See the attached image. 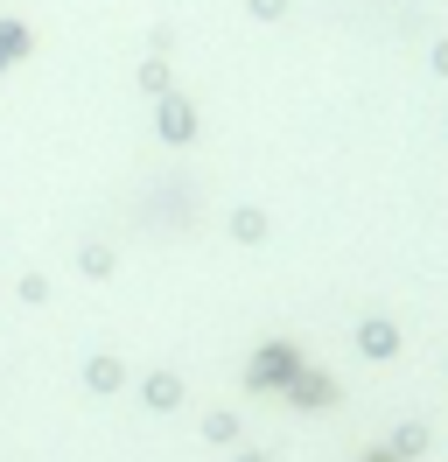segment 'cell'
Wrapping results in <instances>:
<instances>
[{
    "instance_id": "obj_3",
    "label": "cell",
    "mask_w": 448,
    "mask_h": 462,
    "mask_svg": "<svg viewBox=\"0 0 448 462\" xmlns=\"http://www.w3.org/2000/svg\"><path fill=\"white\" fill-rule=\"evenodd\" d=\"M434 63H442V70H448V42H442V50H434Z\"/></svg>"
},
{
    "instance_id": "obj_2",
    "label": "cell",
    "mask_w": 448,
    "mask_h": 462,
    "mask_svg": "<svg viewBox=\"0 0 448 462\" xmlns=\"http://www.w3.org/2000/svg\"><path fill=\"white\" fill-rule=\"evenodd\" d=\"M252 14H259V22H274V14H287V0H252Z\"/></svg>"
},
{
    "instance_id": "obj_1",
    "label": "cell",
    "mask_w": 448,
    "mask_h": 462,
    "mask_svg": "<svg viewBox=\"0 0 448 462\" xmlns=\"http://www.w3.org/2000/svg\"><path fill=\"white\" fill-rule=\"evenodd\" d=\"M28 50H35V35H28V22H14V14H0V70H7V63H22Z\"/></svg>"
}]
</instances>
